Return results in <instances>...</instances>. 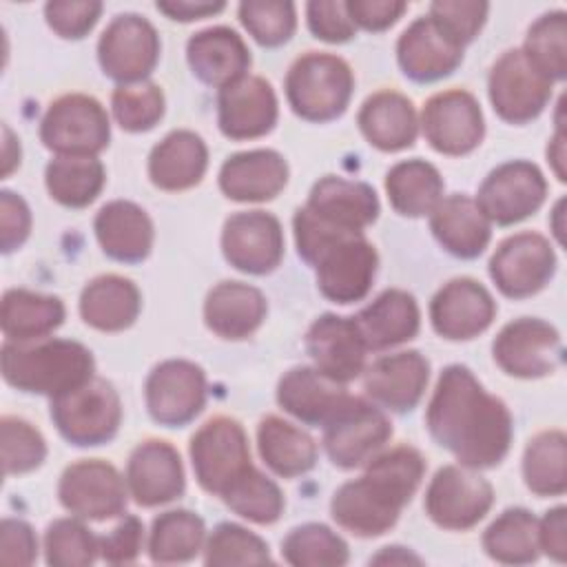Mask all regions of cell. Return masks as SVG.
<instances>
[{
	"label": "cell",
	"mask_w": 567,
	"mask_h": 567,
	"mask_svg": "<svg viewBox=\"0 0 567 567\" xmlns=\"http://www.w3.org/2000/svg\"><path fill=\"white\" fill-rule=\"evenodd\" d=\"M430 436L461 465L485 470L498 465L512 445V414L489 394L470 368L447 365L425 410Z\"/></svg>",
	"instance_id": "cell-1"
},
{
	"label": "cell",
	"mask_w": 567,
	"mask_h": 567,
	"mask_svg": "<svg viewBox=\"0 0 567 567\" xmlns=\"http://www.w3.org/2000/svg\"><path fill=\"white\" fill-rule=\"evenodd\" d=\"M425 474V458L410 445L379 452L365 463V472L343 483L332 501L334 523L359 538H374L390 532L401 509L416 494Z\"/></svg>",
	"instance_id": "cell-2"
},
{
	"label": "cell",
	"mask_w": 567,
	"mask_h": 567,
	"mask_svg": "<svg viewBox=\"0 0 567 567\" xmlns=\"http://www.w3.org/2000/svg\"><path fill=\"white\" fill-rule=\"evenodd\" d=\"M299 257L315 266L321 295L334 303L361 301L377 275V250L363 233L326 230L308 219L292 221Z\"/></svg>",
	"instance_id": "cell-3"
},
{
	"label": "cell",
	"mask_w": 567,
	"mask_h": 567,
	"mask_svg": "<svg viewBox=\"0 0 567 567\" xmlns=\"http://www.w3.org/2000/svg\"><path fill=\"white\" fill-rule=\"evenodd\" d=\"M2 379L29 394L58 396L93 379L95 361L86 346L71 339L4 341L0 350Z\"/></svg>",
	"instance_id": "cell-4"
},
{
	"label": "cell",
	"mask_w": 567,
	"mask_h": 567,
	"mask_svg": "<svg viewBox=\"0 0 567 567\" xmlns=\"http://www.w3.org/2000/svg\"><path fill=\"white\" fill-rule=\"evenodd\" d=\"M284 86L290 109L301 120L330 122L348 109L354 75L343 58L306 51L290 64Z\"/></svg>",
	"instance_id": "cell-5"
},
{
	"label": "cell",
	"mask_w": 567,
	"mask_h": 567,
	"mask_svg": "<svg viewBox=\"0 0 567 567\" xmlns=\"http://www.w3.org/2000/svg\"><path fill=\"white\" fill-rule=\"evenodd\" d=\"M51 421L73 445L93 447L109 443L122 421V403L115 388L100 377L51 399Z\"/></svg>",
	"instance_id": "cell-6"
},
{
	"label": "cell",
	"mask_w": 567,
	"mask_h": 567,
	"mask_svg": "<svg viewBox=\"0 0 567 567\" xmlns=\"http://www.w3.org/2000/svg\"><path fill=\"white\" fill-rule=\"evenodd\" d=\"M190 463L202 489L221 496L252 467L248 436L237 419L213 416L190 436Z\"/></svg>",
	"instance_id": "cell-7"
},
{
	"label": "cell",
	"mask_w": 567,
	"mask_h": 567,
	"mask_svg": "<svg viewBox=\"0 0 567 567\" xmlns=\"http://www.w3.org/2000/svg\"><path fill=\"white\" fill-rule=\"evenodd\" d=\"M390 436L392 423L385 412L352 394L323 423V450L328 458L343 470L365 465L383 450Z\"/></svg>",
	"instance_id": "cell-8"
},
{
	"label": "cell",
	"mask_w": 567,
	"mask_h": 567,
	"mask_svg": "<svg viewBox=\"0 0 567 567\" xmlns=\"http://www.w3.org/2000/svg\"><path fill=\"white\" fill-rule=\"evenodd\" d=\"M40 140L58 155H97L111 140L109 113L91 95H60L42 115Z\"/></svg>",
	"instance_id": "cell-9"
},
{
	"label": "cell",
	"mask_w": 567,
	"mask_h": 567,
	"mask_svg": "<svg viewBox=\"0 0 567 567\" xmlns=\"http://www.w3.org/2000/svg\"><path fill=\"white\" fill-rule=\"evenodd\" d=\"M494 503L487 478L465 465H443L425 489V514L443 529L463 532L485 518Z\"/></svg>",
	"instance_id": "cell-10"
},
{
	"label": "cell",
	"mask_w": 567,
	"mask_h": 567,
	"mask_svg": "<svg viewBox=\"0 0 567 567\" xmlns=\"http://www.w3.org/2000/svg\"><path fill=\"white\" fill-rule=\"evenodd\" d=\"M97 60L104 75L120 84L144 82L159 60V35L144 16L120 13L97 40Z\"/></svg>",
	"instance_id": "cell-11"
},
{
	"label": "cell",
	"mask_w": 567,
	"mask_h": 567,
	"mask_svg": "<svg viewBox=\"0 0 567 567\" xmlns=\"http://www.w3.org/2000/svg\"><path fill=\"white\" fill-rule=\"evenodd\" d=\"M126 496V478L102 458L71 463L58 483L62 507L82 520H106L124 514Z\"/></svg>",
	"instance_id": "cell-12"
},
{
	"label": "cell",
	"mask_w": 567,
	"mask_h": 567,
	"mask_svg": "<svg viewBox=\"0 0 567 567\" xmlns=\"http://www.w3.org/2000/svg\"><path fill=\"white\" fill-rule=\"evenodd\" d=\"M545 195L547 182L540 168L527 159H512L483 179L474 202L489 224L509 226L536 213Z\"/></svg>",
	"instance_id": "cell-13"
},
{
	"label": "cell",
	"mask_w": 567,
	"mask_h": 567,
	"mask_svg": "<svg viewBox=\"0 0 567 567\" xmlns=\"http://www.w3.org/2000/svg\"><path fill=\"white\" fill-rule=\"evenodd\" d=\"M492 354L505 374L538 379L563 363V341L551 323L520 317L501 328L492 343Z\"/></svg>",
	"instance_id": "cell-14"
},
{
	"label": "cell",
	"mask_w": 567,
	"mask_h": 567,
	"mask_svg": "<svg viewBox=\"0 0 567 567\" xmlns=\"http://www.w3.org/2000/svg\"><path fill=\"white\" fill-rule=\"evenodd\" d=\"M556 272V252L540 233L523 230L503 239L492 259L489 277L512 299L532 297L543 290Z\"/></svg>",
	"instance_id": "cell-15"
},
{
	"label": "cell",
	"mask_w": 567,
	"mask_h": 567,
	"mask_svg": "<svg viewBox=\"0 0 567 567\" xmlns=\"http://www.w3.org/2000/svg\"><path fill=\"white\" fill-rule=\"evenodd\" d=\"M551 84L520 49L505 51L487 78L489 102L496 115L509 124H525L538 117L551 97Z\"/></svg>",
	"instance_id": "cell-16"
},
{
	"label": "cell",
	"mask_w": 567,
	"mask_h": 567,
	"mask_svg": "<svg viewBox=\"0 0 567 567\" xmlns=\"http://www.w3.org/2000/svg\"><path fill=\"white\" fill-rule=\"evenodd\" d=\"M144 399L153 421L166 427L190 423L206 403V374L186 359H166L146 377Z\"/></svg>",
	"instance_id": "cell-17"
},
{
	"label": "cell",
	"mask_w": 567,
	"mask_h": 567,
	"mask_svg": "<svg viewBox=\"0 0 567 567\" xmlns=\"http://www.w3.org/2000/svg\"><path fill=\"white\" fill-rule=\"evenodd\" d=\"M421 128L430 146L443 155H465L485 135V120L478 100L463 89L434 93L421 111Z\"/></svg>",
	"instance_id": "cell-18"
},
{
	"label": "cell",
	"mask_w": 567,
	"mask_h": 567,
	"mask_svg": "<svg viewBox=\"0 0 567 567\" xmlns=\"http://www.w3.org/2000/svg\"><path fill=\"white\" fill-rule=\"evenodd\" d=\"M221 252L226 261L248 275H268L284 259V230L266 210H239L224 221Z\"/></svg>",
	"instance_id": "cell-19"
},
{
	"label": "cell",
	"mask_w": 567,
	"mask_h": 567,
	"mask_svg": "<svg viewBox=\"0 0 567 567\" xmlns=\"http://www.w3.org/2000/svg\"><path fill=\"white\" fill-rule=\"evenodd\" d=\"M496 317V301L489 290L470 277L443 284L430 301V321L436 334L452 341H467L485 332Z\"/></svg>",
	"instance_id": "cell-20"
},
{
	"label": "cell",
	"mask_w": 567,
	"mask_h": 567,
	"mask_svg": "<svg viewBox=\"0 0 567 567\" xmlns=\"http://www.w3.org/2000/svg\"><path fill=\"white\" fill-rule=\"evenodd\" d=\"M126 487L142 507H157L184 494L186 476L179 452L162 439H146L128 456Z\"/></svg>",
	"instance_id": "cell-21"
},
{
	"label": "cell",
	"mask_w": 567,
	"mask_h": 567,
	"mask_svg": "<svg viewBox=\"0 0 567 567\" xmlns=\"http://www.w3.org/2000/svg\"><path fill=\"white\" fill-rule=\"evenodd\" d=\"M306 350L315 368L339 383L357 379L365 370L370 352L354 317L326 312L312 321L306 332Z\"/></svg>",
	"instance_id": "cell-22"
},
{
	"label": "cell",
	"mask_w": 567,
	"mask_h": 567,
	"mask_svg": "<svg viewBox=\"0 0 567 567\" xmlns=\"http://www.w3.org/2000/svg\"><path fill=\"white\" fill-rule=\"evenodd\" d=\"M277 95L268 80L246 75L217 93V124L230 140H255L277 122Z\"/></svg>",
	"instance_id": "cell-23"
},
{
	"label": "cell",
	"mask_w": 567,
	"mask_h": 567,
	"mask_svg": "<svg viewBox=\"0 0 567 567\" xmlns=\"http://www.w3.org/2000/svg\"><path fill=\"white\" fill-rule=\"evenodd\" d=\"M317 221L341 233H363L379 217V197L365 182L337 175L321 177L303 206Z\"/></svg>",
	"instance_id": "cell-24"
},
{
	"label": "cell",
	"mask_w": 567,
	"mask_h": 567,
	"mask_svg": "<svg viewBox=\"0 0 567 567\" xmlns=\"http://www.w3.org/2000/svg\"><path fill=\"white\" fill-rule=\"evenodd\" d=\"M430 379V363L416 350L379 357L363 370V390L374 405L392 412L412 410Z\"/></svg>",
	"instance_id": "cell-25"
},
{
	"label": "cell",
	"mask_w": 567,
	"mask_h": 567,
	"mask_svg": "<svg viewBox=\"0 0 567 567\" xmlns=\"http://www.w3.org/2000/svg\"><path fill=\"white\" fill-rule=\"evenodd\" d=\"M186 60L193 75L215 89L246 78L252 62L244 38L230 27H208L193 33L186 42Z\"/></svg>",
	"instance_id": "cell-26"
},
{
	"label": "cell",
	"mask_w": 567,
	"mask_h": 567,
	"mask_svg": "<svg viewBox=\"0 0 567 567\" xmlns=\"http://www.w3.org/2000/svg\"><path fill=\"white\" fill-rule=\"evenodd\" d=\"M401 71L414 82H434L450 75L463 60V47L450 40L427 16L416 18L396 42Z\"/></svg>",
	"instance_id": "cell-27"
},
{
	"label": "cell",
	"mask_w": 567,
	"mask_h": 567,
	"mask_svg": "<svg viewBox=\"0 0 567 567\" xmlns=\"http://www.w3.org/2000/svg\"><path fill=\"white\" fill-rule=\"evenodd\" d=\"M288 184V164L272 148L241 151L219 168V188L233 202H268Z\"/></svg>",
	"instance_id": "cell-28"
},
{
	"label": "cell",
	"mask_w": 567,
	"mask_h": 567,
	"mask_svg": "<svg viewBox=\"0 0 567 567\" xmlns=\"http://www.w3.org/2000/svg\"><path fill=\"white\" fill-rule=\"evenodd\" d=\"M348 396L346 383H339L310 365L290 368L277 385V403L281 410L301 423L317 427H323Z\"/></svg>",
	"instance_id": "cell-29"
},
{
	"label": "cell",
	"mask_w": 567,
	"mask_h": 567,
	"mask_svg": "<svg viewBox=\"0 0 567 567\" xmlns=\"http://www.w3.org/2000/svg\"><path fill=\"white\" fill-rule=\"evenodd\" d=\"M95 237L115 261L137 264L144 261L153 248V221L144 208L126 199L104 204L93 219Z\"/></svg>",
	"instance_id": "cell-30"
},
{
	"label": "cell",
	"mask_w": 567,
	"mask_h": 567,
	"mask_svg": "<svg viewBox=\"0 0 567 567\" xmlns=\"http://www.w3.org/2000/svg\"><path fill=\"white\" fill-rule=\"evenodd\" d=\"M357 122L363 137L385 153L412 146L419 135V117L412 100L392 89L372 93L361 104Z\"/></svg>",
	"instance_id": "cell-31"
},
{
	"label": "cell",
	"mask_w": 567,
	"mask_h": 567,
	"mask_svg": "<svg viewBox=\"0 0 567 567\" xmlns=\"http://www.w3.org/2000/svg\"><path fill=\"white\" fill-rule=\"evenodd\" d=\"M430 230L450 255L461 259L478 257L492 237V224L465 193L447 195L434 206Z\"/></svg>",
	"instance_id": "cell-32"
},
{
	"label": "cell",
	"mask_w": 567,
	"mask_h": 567,
	"mask_svg": "<svg viewBox=\"0 0 567 567\" xmlns=\"http://www.w3.org/2000/svg\"><path fill=\"white\" fill-rule=\"evenodd\" d=\"M268 303L259 288L244 281H221L206 295L204 321L221 339H246L266 319Z\"/></svg>",
	"instance_id": "cell-33"
},
{
	"label": "cell",
	"mask_w": 567,
	"mask_h": 567,
	"mask_svg": "<svg viewBox=\"0 0 567 567\" xmlns=\"http://www.w3.org/2000/svg\"><path fill=\"white\" fill-rule=\"evenodd\" d=\"M208 166L206 142L195 131H171L148 155V177L162 190H186L202 182Z\"/></svg>",
	"instance_id": "cell-34"
},
{
	"label": "cell",
	"mask_w": 567,
	"mask_h": 567,
	"mask_svg": "<svg viewBox=\"0 0 567 567\" xmlns=\"http://www.w3.org/2000/svg\"><path fill=\"white\" fill-rule=\"evenodd\" d=\"M368 350H385L410 341L419 332L421 312L416 299L399 288L383 290L354 317Z\"/></svg>",
	"instance_id": "cell-35"
},
{
	"label": "cell",
	"mask_w": 567,
	"mask_h": 567,
	"mask_svg": "<svg viewBox=\"0 0 567 567\" xmlns=\"http://www.w3.org/2000/svg\"><path fill=\"white\" fill-rule=\"evenodd\" d=\"M142 295L137 286L122 275H100L91 279L80 295V315L86 326L102 332H120L137 319Z\"/></svg>",
	"instance_id": "cell-36"
},
{
	"label": "cell",
	"mask_w": 567,
	"mask_h": 567,
	"mask_svg": "<svg viewBox=\"0 0 567 567\" xmlns=\"http://www.w3.org/2000/svg\"><path fill=\"white\" fill-rule=\"evenodd\" d=\"M257 447L261 461L284 478L310 472L317 463L315 439L295 423L268 414L257 425Z\"/></svg>",
	"instance_id": "cell-37"
},
{
	"label": "cell",
	"mask_w": 567,
	"mask_h": 567,
	"mask_svg": "<svg viewBox=\"0 0 567 567\" xmlns=\"http://www.w3.org/2000/svg\"><path fill=\"white\" fill-rule=\"evenodd\" d=\"M64 321V303L58 297L11 288L2 297L0 326L7 341L44 339Z\"/></svg>",
	"instance_id": "cell-38"
},
{
	"label": "cell",
	"mask_w": 567,
	"mask_h": 567,
	"mask_svg": "<svg viewBox=\"0 0 567 567\" xmlns=\"http://www.w3.org/2000/svg\"><path fill=\"white\" fill-rule=\"evenodd\" d=\"M443 177L425 159H405L394 164L385 175L390 206L405 217H423L443 199Z\"/></svg>",
	"instance_id": "cell-39"
},
{
	"label": "cell",
	"mask_w": 567,
	"mask_h": 567,
	"mask_svg": "<svg viewBox=\"0 0 567 567\" xmlns=\"http://www.w3.org/2000/svg\"><path fill=\"white\" fill-rule=\"evenodd\" d=\"M106 173L95 155H55L44 168L49 195L69 208L89 206L104 188Z\"/></svg>",
	"instance_id": "cell-40"
},
{
	"label": "cell",
	"mask_w": 567,
	"mask_h": 567,
	"mask_svg": "<svg viewBox=\"0 0 567 567\" xmlns=\"http://www.w3.org/2000/svg\"><path fill=\"white\" fill-rule=\"evenodd\" d=\"M485 554L505 565H527L540 554L538 545V518L523 509H505L483 534Z\"/></svg>",
	"instance_id": "cell-41"
},
{
	"label": "cell",
	"mask_w": 567,
	"mask_h": 567,
	"mask_svg": "<svg viewBox=\"0 0 567 567\" xmlns=\"http://www.w3.org/2000/svg\"><path fill=\"white\" fill-rule=\"evenodd\" d=\"M206 543L204 520L190 509H168L159 514L148 534V556L153 563L171 565L193 560Z\"/></svg>",
	"instance_id": "cell-42"
},
{
	"label": "cell",
	"mask_w": 567,
	"mask_h": 567,
	"mask_svg": "<svg viewBox=\"0 0 567 567\" xmlns=\"http://www.w3.org/2000/svg\"><path fill=\"white\" fill-rule=\"evenodd\" d=\"M523 478L536 496H560L567 489V439L560 430H545L529 439Z\"/></svg>",
	"instance_id": "cell-43"
},
{
	"label": "cell",
	"mask_w": 567,
	"mask_h": 567,
	"mask_svg": "<svg viewBox=\"0 0 567 567\" xmlns=\"http://www.w3.org/2000/svg\"><path fill=\"white\" fill-rule=\"evenodd\" d=\"M219 498L237 516L257 525H270L279 520L286 505L279 485L255 465L246 470Z\"/></svg>",
	"instance_id": "cell-44"
},
{
	"label": "cell",
	"mask_w": 567,
	"mask_h": 567,
	"mask_svg": "<svg viewBox=\"0 0 567 567\" xmlns=\"http://www.w3.org/2000/svg\"><path fill=\"white\" fill-rule=\"evenodd\" d=\"M281 556L295 567H341L350 551L346 540L323 523H306L288 532Z\"/></svg>",
	"instance_id": "cell-45"
},
{
	"label": "cell",
	"mask_w": 567,
	"mask_h": 567,
	"mask_svg": "<svg viewBox=\"0 0 567 567\" xmlns=\"http://www.w3.org/2000/svg\"><path fill=\"white\" fill-rule=\"evenodd\" d=\"M525 58L551 82L567 75V13L549 11L540 16L527 31L520 49Z\"/></svg>",
	"instance_id": "cell-46"
},
{
	"label": "cell",
	"mask_w": 567,
	"mask_h": 567,
	"mask_svg": "<svg viewBox=\"0 0 567 567\" xmlns=\"http://www.w3.org/2000/svg\"><path fill=\"white\" fill-rule=\"evenodd\" d=\"M100 556V538L78 516L55 518L44 532V560L53 567H86Z\"/></svg>",
	"instance_id": "cell-47"
},
{
	"label": "cell",
	"mask_w": 567,
	"mask_h": 567,
	"mask_svg": "<svg viewBox=\"0 0 567 567\" xmlns=\"http://www.w3.org/2000/svg\"><path fill=\"white\" fill-rule=\"evenodd\" d=\"M270 560L266 540L237 523H219L204 543L206 565H264Z\"/></svg>",
	"instance_id": "cell-48"
},
{
	"label": "cell",
	"mask_w": 567,
	"mask_h": 567,
	"mask_svg": "<svg viewBox=\"0 0 567 567\" xmlns=\"http://www.w3.org/2000/svg\"><path fill=\"white\" fill-rule=\"evenodd\" d=\"M115 122L128 133L153 128L164 115V93L153 82L120 84L111 95Z\"/></svg>",
	"instance_id": "cell-49"
},
{
	"label": "cell",
	"mask_w": 567,
	"mask_h": 567,
	"mask_svg": "<svg viewBox=\"0 0 567 567\" xmlns=\"http://www.w3.org/2000/svg\"><path fill=\"white\" fill-rule=\"evenodd\" d=\"M239 20L261 47H279L295 33L297 9L288 0H246Z\"/></svg>",
	"instance_id": "cell-50"
},
{
	"label": "cell",
	"mask_w": 567,
	"mask_h": 567,
	"mask_svg": "<svg viewBox=\"0 0 567 567\" xmlns=\"http://www.w3.org/2000/svg\"><path fill=\"white\" fill-rule=\"evenodd\" d=\"M2 467L7 476L27 474L40 467L47 458V441L29 421L4 414L0 419Z\"/></svg>",
	"instance_id": "cell-51"
},
{
	"label": "cell",
	"mask_w": 567,
	"mask_h": 567,
	"mask_svg": "<svg viewBox=\"0 0 567 567\" xmlns=\"http://www.w3.org/2000/svg\"><path fill=\"white\" fill-rule=\"evenodd\" d=\"M489 4L470 0H439L430 4L427 18L458 47L472 42L485 24Z\"/></svg>",
	"instance_id": "cell-52"
},
{
	"label": "cell",
	"mask_w": 567,
	"mask_h": 567,
	"mask_svg": "<svg viewBox=\"0 0 567 567\" xmlns=\"http://www.w3.org/2000/svg\"><path fill=\"white\" fill-rule=\"evenodd\" d=\"M100 13H102V2H95V0H84V2L53 0L44 4L47 24L60 38H66V40L84 38L95 27Z\"/></svg>",
	"instance_id": "cell-53"
},
{
	"label": "cell",
	"mask_w": 567,
	"mask_h": 567,
	"mask_svg": "<svg viewBox=\"0 0 567 567\" xmlns=\"http://www.w3.org/2000/svg\"><path fill=\"white\" fill-rule=\"evenodd\" d=\"M308 29L323 42H348L357 27L348 13V2L341 0H312L306 4Z\"/></svg>",
	"instance_id": "cell-54"
},
{
	"label": "cell",
	"mask_w": 567,
	"mask_h": 567,
	"mask_svg": "<svg viewBox=\"0 0 567 567\" xmlns=\"http://www.w3.org/2000/svg\"><path fill=\"white\" fill-rule=\"evenodd\" d=\"M144 543V525L137 516H124L106 536L100 538V556L111 565L133 563Z\"/></svg>",
	"instance_id": "cell-55"
},
{
	"label": "cell",
	"mask_w": 567,
	"mask_h": 567,
	"mask_svg": "<svg viewBox=\"0 0 567 567\" xmlns=\"http://www.w3.org/2000/svg\"><path fill=\"white\" fill-rule=\"evenodd\" d=\"M0 244L4 255L20 248L31 233V210L27 202L7 188L0 193Z\"/></svg>",
	"instance_id": "cell-56"
},
{
	"label": "cell",
	"mask_w": 567,
	"mask_h": 567,
	"mask_svg": "<svg viewBox=\"0 0 567 567\" xmlns=\"http://www.w3.org/2000/svg\"><path fill=\"white\" fill-rule=\"evenodd\" d=\"M38 558V538L29 523L2 518L0 523V560L4 565H31Z\"/></svg>",
	"instance_id": "cell-57"
},
{
	"label": "cell",
	"mask_w": 567,
	"mask_h": 567,
	"mask_svg": "<svg viewBox=\"0 0 567 567\" xmlns=\"http://www.w3.org/2000/svg\"><path fill=\"white\" fill-rule=\"evenodd\" d=\"M408 9L401 0H350L348 13L354 22V27H361L365 31H383L392 27L403 11Z\"/></svg>",
	"instance_id": "cell-58"
},
{
	"label": "cell",
	"mask_w": 567,
	"mask_h": 567,
	"mask_svg": "<svg viewBox=\"0 0 567 567\" xmlns=\"http://www.w3.org/2000/svg\"><path fill=\"white\" fill-rule=\"evenodd\" d=\"M567 509L563 505L545 512V516L538 520V545L540 551H545L556 563H565L567 556Z\"/></svg>",
	"instance_id": "cell-59"
},
{
	"label": "cell",
	"mask_w": 567,
	"mask_h": 567,
	"mask_svg": "<svg viewBox=\"0 0 567 567\" xmlns=\"http://www.w3.org/2000/svg\"><path fill=\"white\" fill-rule=\"evenodd\" d=\"M157 11L168 16L171 20L188 22V20H202L208 16L219 13L226 4L224 2H193V0H171V2H157Z\"/></svg>",
	"instance_id": "cell-60"
},
{
	"label": "cell",
	"mask_w": 567,
	"mask_h": 567,
	"mask_svg": "<svg viewBox=\"0 0 567 567\" xmlns=\"http://www.w3.org/2000/svg\"><path fill=\"white\" fill-rule=\"evenodd\" d=\"M556 124H558V131L547 146V162L551 164L556 177L565 182V133H563V122L558 120Z\"/></svg>",
	"instance_id": "cell-61"
},
{
	"label": "cell",
	"mask_w": 567,
	"mask_h": 567,
	"mask_svg": "<svg viewBox=\"0 0 567 567\" xmlns=\"http://www.w3.org/2000/svg\"><path fill=\"white\" fill-rule=\"evenodd\" d=\"M2 135H4V144H2V175L9 177V173L20 164V144L13 137L11 128L4 124L2 126Z\"/></svg>",
	"instance_id": "cell-62"
},
{
	"label": "cell",
	"mask_w": 567,
	"mask_h": 567,
	"mask_svg": "<svg viewBox=\"0 0 567 567\" xmlns=\"http://www.w3.org/2000/svg\"><path fill=\"white\" fill-rule=\"evenodd\" d=\"M372 563H421V558L412 556L403 547H383V551L374 556Z\"/></svg>",
	"instance_id": "cell-63"
}]
</instances>
